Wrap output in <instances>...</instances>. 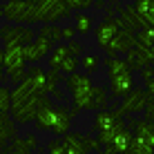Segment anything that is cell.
<instances>
[{
	"label": "cell",
	"mask_w": 154,
	"mask_h": 154,
	"mask_svg": "<svg viewBox=\"0 0 154 154\" xmlns=\"http://www.w3.org/2000/svg\"><path fill=\"white\" fill-rule=\"evenodd\" d=\"M38 31H40V34H45L47 38H49L51 42H54V45H56V42H60V40H63L60 27H56L54 23H42V27H40Z\"/></svg>",
	"instance_id": "obj_26"
},
{
	"label": "cell",
	"mask_w": 154,
	"mask_h": 154,
	"mask_svg": "<svg viewBox=\"0 0 154 154\" xmlns=\"http://www.w3.org/2000/svg\"><path fill=\"white\" fill-rule=\"evenodd\" d=\"M60 76H63L60 69H49L47 76H45V89H47V94H51L56 100H63V92L58 89V85H60V81H63Z\"/></svg>",
	"instance_id": "obj_20"
},
{
	"label": "cell",
	"mask_w": 154,
	"mask_h": 154,
	"mask_svg": "<svg viewBox=\"0 0 154 154\" xmlns=\"http://www.w3.org/2000/svg\"><path fill=\"white\" fill-rule=\"evenodd\" d=\"M0 67H5V49H0Z\"/></svg>",
	"instance_id": "obj_38"
},
{
	"label": "cell",
	"mask_w": 154,
	"mask_h": 154,
	"mask_svg": "<svg viewBox=\"0 0 154 154\" xmlns=\"http://www.w3.org/2000/svg\"><path fill=\"white\" fill-rule=\"evenodd\" d=\"M51 49H54V42L47 38L45 34H40V31H38V34L34 36V40L25 45V58H27V63L36 65V63H40Z\"/></svg>",
	"instance_id": "obj_10"
},
{
	"label": "cell",
	"mask_w": 154,
	"mask_h": 154,
	"mask_svg": "<svg viewBox=\"0 0 154 154\" xmlns=\"http://www.w3.org/2000/svg\"><path fill=\"white\" fill-rule=\"evenodd\" d=\"M78 67H81V58H78V56H72V54L60 63V72L65 74V76H67V74H72V72H78Z\"/></svg>",
	"instance_id": "obj_28"
},
{
	"label": "cell",
	"mask_w": 154,
	"mask_h": 154,
	"mask_svg": "<svg viewBox=\"0 0 154 154\" xmlns=\"http://www.w3.org/2000/svg\"><path fill=\"white\" fill-rule=\"evenodd\" d=\"M134 45H136V31H132L127 27H121L116 31V36L112 38V42L105 47V51H107V56H121V54H125V51H130Z\"/></svg>",
	"instance_id": "obj_12"
},
{
	"label": "cell",
	"mask_w": 154,
	"mask_h": 154,
	"mask_svg": "<svg viewBox=\"0 0 154 154\" xmlns=\"http://www.w3.org/2000/svg\"><path fill=\"white\" fill-rule=\"evenodd\" d=\"M119 18H121V25L127 29H132V31H139L143 27H147V20L145 18H141L139 11L134 9V5H127V7H121L119 9Z\"/></svg>",
	"instance_id": "obj_16"
},
{
	"label": "cell",
	"mask_w": 154,
	"mask_h": 154,
	"mask_svg": "<svg viewBox=\"0 0 154 154\" xmlns=\"http://www.w3.org/2000/svg\"><path fill=\"white\" fill-rule=\"evenodd\" d=\"M72 112L65 107V105H54L49 98L40 96L38 100V107H36V116H34V123H36V130L40 132H51L56 136H63L69 132L72 127Z\"/></svg>",
	"instance_id": "obj_1"
},
{
	"label": "cell",
	"mask_w": 154,
	"mask_h": 154,
	"mask_svg": "<svg viewBox=\"0 0 154 154\" xmlns=\"http://www.w3.org/2000/svg\"><path fill=\"white\" fill-rule=\"evenodd\" d=\"M5 74L16 85L25 78V74H27V58H25L23 42H5Z\"/></svg>",
	"instance_id": "obj_5"
},
{
	"label": "cell",
	"mask_w": 154,
	"mask_h": 154,
	"mask_svg": "<svg viewBox=\"0 0 154 154\" xmlns=\"http://www.w3.org/2000/svg\"><path fill=\"white\" fill-rule=\"evenodd\" d=\"M81 67L85 69V74H94L100 67V58L94 54H85V56H81Z\"/></svg>",
	"instance_id": "obj_27"
},
{
	"label": "cell",
	"mask_w": 154,
	"mask_h": 154,
	"mask_svg": "<svg viewBox=\"0 0 154 154\" xmlns=\"http://www.w3.org/2000/svg\"><path fill=\"white\" fill-rule=\"evenodd\" d=\"M107 103H109V94L105 92L103 87H96V85H94L92 100H89V107H87V109L96 112V109H103V107H107Z\"/></svg>",
	"instance_id": "obj_23"
},
{
	"label": "cell",
	"mask_w": 154,
	"mask_h": 154,
	"mask_svg": "<svg viewBox=\"0 0 154 154\" xmlns=\"http://www.w3.org/2000/svg\"><path fill=\"white\" fill-rule=\"evenodd\" d=\"M123 114L119 112V109H96V116H94V130L96 132H107L116 127L119 123H123Z\"/></svg>",
	"instance_id": "obj_14"
},
{
	"label": "cell",
	"mask_w": 154,
	"mask_h": 154,
	"mask_svg": "<svg viewBox=\"0 0 154 154\" xmlns=\"http://www.w3.org/2000/svg\"><path fill=\"white\" fill-rule=\"evenodd\" d=\"M134 9L141 18L147 20V25L154 23V0H134Z\"/></svg>",
	"instance_id": "obj_24"
},
{
	"label": "cell",
	"mask_w": 154,
	"mask_h": 154,
	"mask_svg": "<svg viewBox=\"0 0 154 154\" xmlns=\"http://www.w3.org/2000/svg\"><path fill=\"white\" fill-rule=\"evenodd\" d=\"M60 34H63V40H72L76 36V27H60Z\"/></svg>",
	"instance_id": "obj_35"
},
{
	"label": "cell",
	"mask_w": 154,
	"mask_h": 154,
	"mask_svg": "<svg viewBox=\"0 0 154 154\" xmlns=\"http://www.w3.org/2000/svg\"><path fill=\"white\" fill-rule=\"evenodd\" d=\"M145 92L154 96V78H145Z\"/></svg>",
	"instance_id": "obj_36"
},
{
	"label": "cell",
	"mask_w": 154,
	"mask_h": 154,
	"mask_svg": "<svg viewBox=\"0 0 154 154\" xmlns=\"http://www.w3.org/2000/svg\"><path fill=\"white\" fill-rule=\"evenodd\" d=\"M150 100H154V96H150Z\"/></svg>",
	"instance_id": "obj_43"
},
{
	"label": "cell",
	"mask_w": 154,
	"mask_h": 154,
	"mask_svg": "<svg viewBox=\"0 0 154 154\" xmlns=\"http://www.w3.org/2000/svg\"><path fill=\"white\" fill-rule=\"evenodd\" d=\"M2 78H5V67H0V83H2Z\"/></svg>",
	"instance_id": "obj_39"
},
{
	"label": "cell",
	"mask_w": 154,
	"mask_h": 154,
	"mask_svg": "<svg viewBox=\"0 0 154 154\" xmlns=\"http://www.w3.org/2000/svg\"><path fill=\"white\" fill-rule=\"evenodd\" d=\"M67 2V7L72 9H76V11H81V9H89V7H94V0H65Z\"/></svg>",
	"instance_id": "obj_31"
},
{
	"label": "cell",
	"mask_w": 154,
	"mask_h": 154,
	"mask_svg": "<svg viewBox=\"0 0 154 154\" xmlns=\"http://www.w3.org/2000/svg\"><path fill=\"white\" fill-rule=\"evenodd\" d=\"M147 100H150V94L145 92V89H136V87H132L130 92L123 96V100H121V105L116 109H119L123 116H132V114H139L145 109V105H147Z\"/></svg>",
	"instance_id": "obj_9"
},
{
	"label": "cell",
	"mask_w": 154,
	"mask_h": 154,
	"mask_svg": "<svg viewBox=\"0 0 154 154\" xmlns=\"http://www.w3.org/2000/svg\"><path fill=\"white\" fill-rule=\"evenodd\" d=\"M83 143L87 147V152H100L103 150V143L98 141V136H83Z\"/></svg>",
	"instance_id": "obj_30"
},
{
	"label": "cell",
	"mask_w": 154,
	"mask_h": 154,
	"mask_svg": "<svg viewBox=\"0 0 154 154\" xmlns=\"http://www.w3.org/2000/svg\"><path fill=\"white\" fill-rule=\"evenodd\" d=\"M34 29L27 27V25H18V23H11V25H2L0 27V38L2 42H23V45H27V42L34 40Z\"/></svg>",
	"instance_id": "obj_13"
},
{
	"label": "cell",
	"mask_w": 154,
	"mask_h": 154,
	"mask_svg": "<svg viewBox=\"0 0 154 154\" xmlns=\"http://www.w3.org/2000/svg\"><path fill=\"white\" fill-rule=\"evenodd\" d=\"M150 56H152V63H154V45L150 47Z\"/></svg>",
	"instance_id": "obj_40"
},
{
	"label": "cell",
	"mask_w": 154,
	"mask_h": 154,
	"mask_svg": "<svg viewBox=\"0 0 154 154\" xmlns=\"http://www.w3.org/2000/svg\"><path fill=\"white\" fill-rule=\"evenodd\" d=\"M103 65L107 69V78H109V96L123 98L134 87V72L130 69L125 58H119V56H107Z\"/></svg>",
	"instance_id": "obj_2"
},
{
	"label": "cell",
	"mask_w": 154,
	"mask_h": 154,
	"mask_svg": "<svg viewBox=\"0 0 154 154\" xmlns=\"http://www.w3.org/2000/svg\"><path fill=\"white\" fill-rule=\"evenodd\" d=\"M76 34H81V36H87L89 31H92V27H94V20H92V16H87V14H76Z\"/></svg>",
	"instance_id": "obj_25"
},
{
	"label": "cell",
	"mask_w": 154,
	"mask_h": 154,
	"mask_svg": "<svg viewBox=\"0 0 154 154\" xmlns=\"http://www.w3.org/2000/svg\"><path fill=\"white\" fill-rule=\"evenodd\" d=\"M67 47H69V54L72 56H81L83 54V45H81V42H76V40H67Z\"/></svg>",
	"instance_id": "obj_33"
},
{
	"label": "cell",
	"mask_w": 154,
	"mask_h": 154,
	"mask_svg": "<svg viewBox=\"0 0 154 154\" xmlns=\"http://www.w3.org/2000/svg\"><path fill=\"white\" fill-rule=\"evenodd\" d=\"M2 7V18L18 25H34L36 23V2L29 0H7Z\"/></svg>",
	"instance_id": "obj_7"
},
{
	"label": "cell",
	"mask_w": 154,
	"mask_h": 154,
	"mask_svg": "<svg viewBox=\"0 0 154 154\" xmlns=\"http://www.w3.org/2000/svg\"><path fill=\"white\" fill-rule=\"evenodd\" d=\"M29 2H38V0H29Z\"/></svg>",
	"instance_id": "obj_42"
},
{
	"label": "cell",
	"mask_w": 154,
	"mask_h": 154,
	"mask_svg": "<svg viewBox=\"0 0 154 154\" xmlns=\"http://www.w3.org/2000/svg\"><path fill=\"white\" fill-rule=\"evenodd\" d=\"M94 7H96V9H103L105 2H103V0H94Z\"/></svg>",
	"instance_id": "obj_37"
},
{
	"label": "cell",
	"mask_w": 154,
	"mask_h": 154,
	"mask_svg": "<svg viewBox=\"0 0 154 154\" xmlns=\"http://www.w3.org/2000/svg\"><path fill=\"white\" fill-rule=\"evenodd\" d=\"M127 127L132 130L130 154H152L154 152V121L150 119H130Z\"/></svg>",
	"instance_id": "obj_4"
},
{
	"label": "cell",
	"mask_w": 154,
	"mask_h": 154,
	"mask_svg": "<svg viewBox=\"0 0 154 154\" xmlns=\"http://www.w3.org/2000/svg\"><path fill=\"white\" fill-rule=\"evenodd\" d=\"M125 63L130 65V69H132V72H139L141 67H145V65H150V63H152L150 49L134 45L130 51H125Z\"/></svg>",
	"instance_id": "obj_15"
},
{
	"label": "cell",
	"mask_w": 154,
	"mask_h": 154,
	"mask_svg": "<svg viewBox=\"0 0 154 154\" xmlns=\"http://www.w3.org/2000/svg\"><path fill=\"white\" fill-rule=\"evenodd\" d=\"M0 18H2V7H0Z\"/></svg>",
	"instance_id": "obj_41"
},
{
	"label": "cell",
	"mask_w": 154,
	"mask_h": 154,
	"mask_svg": "<svg viewBox=\"0 0 154 154\" xmlns=\"http://www.w3.org/2000/svg\"><path fill=\"white\" fill-rule=\"evenodd\" d=\"M16 136V121H11L7 114H0V150Z\"/></svg>",
	"instance_id": "obj_21"
},
{
	"label": "cell",
	"mask_w": 154,
	"mask_h": 154,
	"mask_svg": "<svg viewBox=\"0 0 154 154\" xmlns=\"http://www.w3.org/2000/svg\"><path fill=\"white\" fill-rule=\"evenodd\" d=\"M72 9L65 0H38L36 2V23H58L69 18Z\"/></svg>",
	"instance_id": "obj_8"
},
{
	"label": "cell",
	"mask_w": 154,
	"mask_h": 154,
	"mask_svg": "<svg viewBox=\"0 0 154 154\" xmlns=\"http://www.w3.org/2000/svg\"><path fill=\"white\" fill-rule=\"evenodd\" d=\"M69 56V47H67V40L63 42V45H54V49H51L49 54V69H60V63L65 60V58Z\"/></svg>",
	"instance_id": "obj_22"
},
{
	"label": "cell",
	"mask_w": 154,
	"mask_h": 154,
	"mask_svg": "<svg viewBox=\"0 0 154 154\" xmlns=\"http://www.w3.org/2000/svg\"><path fill=\"white\" fill-rule=\"evenodd\" d=\"M9 105H11V89L0 85V114H7Z\"/></svg>",
	"instance_id": "obj_29"
},
{
	"label": "cell",
	"mask_w": 154,
	"mask_h": 154,
	"mask_svg": "<svg viewBox=\"0 0 154 154\" xmlns=\"http://www.w3.org/2000/svg\"><path fill=\"white\" fill-rule=\"evenodd\" d=\"M141 78H143V81H145V78H154V65H152V63H150V65H145V67H141Z\"/></svg>",
	"instance_id": "obj_34"
},
{
	"label": "cell",
	"mask_w": 154,
	"mask_h": 154,
	"mask_svg": "<svg viewBox=\"0 0 154 154\" xmlns=\"http://www.w3.org/2000/svg\"><path fill=\"white\" fill-rule=\"evenodd\" d=\"M38 147V139H36L34 134H29V136H25V139H18V136H14L11 141L7 143V145L2 147L0 152H16V154H29L31 150H36Z\"/></svg>",
	"instance_id": "obj_17"
},
{
	"label": "cell",
	"mask_w": 154,
	"mask_h": 154,
	"mask_svg": "<svg viewBox=\"0 0 154 154\" xmlns=\"http://www.w3.org/2000/svg\"><path fill=\"white\" fill-rule=\"evenodd\" d=\"M98 141L103 143V150L107 154H123L130 150V141H132V130L123 123H119L116 127L107 132H98Z\"/></svg>",
	"instance_id": "obj_6"
},
{
	"label": "cell",
	"mask_w": 154,
	"mask_h": 154,
	"mask_svg": "<svg viewBox=\"0 0 154 154\" xmlns=\"http://www.w3.org/2000/svg\"><path fill=\"white\" fill-rule=\"evenodd\" d=\"M45 76H47V72L42 69V67L38 65H34L31 69H27V74H25V78L23 81L29 85L34 92H38V94H47V89H45Z\"/></svg>",
	"instance_id": "obj_18"
},
{
	"label": "cell",
	"mask_w": 154,
	"mask_h": 154,
	"mask_svg": "<svg viewBox=\"0 0 154 154\" xmlns=\"http://www.w3.org/2000/svg\"><path fill=\"white\" fill-rule=\"evenodd\" d=\"M63 145H65V154H87V147L83 143V134H78V132L63 134Z\"/></svg>",
	"instance_id": "obj_19"
},
{
	"label": "cell",
	"mask_w": 154,
	"mask_h": 154,
	"mask_svg": "<svg viewBox=\"0 0 154 154\" xmlns=\"http://www.w3.org/2000/svg\"><path fill=\"white\" fill-rule=\"evenodd\" d=\"M65 87L72 96V116L85 112L89 107V100H92V92H94V83L87 74H78L72 72L65 76Z\"/></svg>",
	"instance_id": "obj_3"
},
{
	"label": "cell",
	"mask_w": 154,
	"mask_h": 154,
	"mask_svg": "<svg viewBox=\"0 0 154 154\" xmlns=\"http://www.w3.org/2000/svg\"><path fill=\"white\" fill-rule=\"evenodd\" d=\"M121 27H123V25H121V18H116L114 14H107L105 20H100L96 25V29H94V34H96V45L100 49H105V47L112 42V38L116 36V31Z\"/></svg>",
	"instance_id": "obj_11"
},
{
	"label": "cell",
	"mask_w": 154,
	"mask_h": 154,
	"mask_svg": "<svg viewBox=\"0 0 154 154\" xmlns=\"http://www.w3.org/2000/svg\"><path fill=\"white\" fill-rule=\"evenodd\" d=\"M47 150H49L51 154H65V145H63V136H60V139H54V141H49Z\"/></svg>",
	"instance_id": "obj_32"
}]
</instances>
